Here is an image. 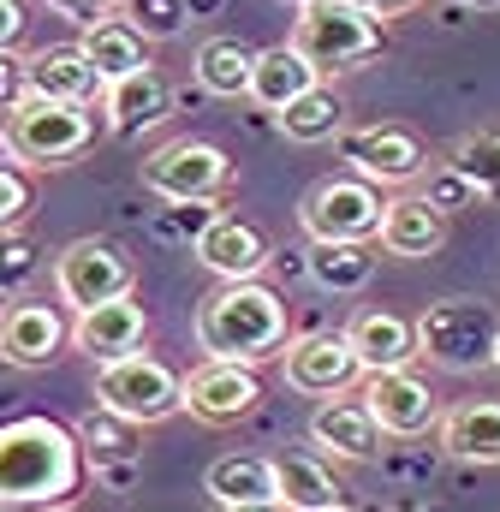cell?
I'll use <instances>...</instances> for the list:
<instances>
[{"instance_id":"cell-38","label":"cell","mask_w":500,"mask_h":512,"mask_svg":"<svg viewBox=\"0 0 500 512\" xmlns=\"http://www.w3.org/2000/svg\"><path fill=\"white\" fill-rule=\"evenodd\" d=\"M48 6H54V12H72V18H84V24L108 12V0H48Z\"/></svg>"},{"instance_id":"cell-45","label":"cell","mask_w":500,"mask_h":512,"mask_svg":"<svg viewBox=\"0 0 500 512\" xmlns=\"http://www.w3.org/2000/svg\"><path fill=\"white\" fill-rule=\"evenodd\" d=\"M495 370H500V346H495Z\"/></svg>"},{"instance_id":"cell-20","label":"cell","mask_w":500,"mask_h":512,"mask_svg":"<svg viewBox=\"0 0 500 512\" xmlns=\"http://www.w3.org/2000/svg\"><path fill=\"white\" fill-rule=\"evenodd\" d=\"M447 245V215L417 191V197H393L387 215H381V251L405 256V262H423Z\"/></svg>"},{"instance_id":"cell-14","label":"cell","mask_w":500,"mask_h":512,"mask_svg":"<svg viewBox=\"0 0 500 512\" xmlns=\"http://www.w3.org/2000/svg\"><path fill=\"white\" fill-rule=\"evenodd\" d=\"M358 376H364V364H358V352H352L346 334H304V340L286 346V382L298 387V393L334 399V393H346Z\"/></svg>"},{"instance_id":"cell-24","label":"cell","mask_w":500,"mask_h":512,"mask_svg":"<svg viewBox=\"0 0 500 512\" xmlns=\"http://www.w3.org/2000/svg\"><path fill=\"white\" fill-rule=\"evenodd\" d=\"M441 447L465 465H500V405L495 399H465L441 423Z\"/></svg>"},{"instance_id":"cell-43","label":"cell","mask_w":500,"mask_h":512,"mask_svg":"<svg viewBox=\"0 0 500 512\" xmlns=\"http://www.w3.org/2000/svg\"><path fill=\"white\" fill-rule=\"evenodd\" d=\"M36 512H72V507H36Z\"/></svg>"},{"instance_id":"cell-22","label":"cell","mask_w":500,"mask_h":512,"mask_svg":"<svg viewBox=\"0 0 500 512\" xmlns=\"http://www.w3.org/2000/svg\"><path fill=\"white\" fill-rule=\"evenodd\" d=\"M322 84V72L292 48V42H274V48H262L256 54V72H250V102L256 108H268V114H280V108H292L304 90H316Z\"/></svg>"},{"instance_id":"cell-16","label":"cell","mask_w":500,"mask_h":512,"mask_svg":"<svg viewBox=\"0 0 500 512\" xmlns=\"http://www.w3.org/2000/svg\"><path fill=\"white\" fill-rule=\"evenodd\" d=\"M24 84H30V96H48V102H84V108L108 90L102 72L90 66V54H84L78 42L36 48V54L24 60Z\"/></svg>"},{"instance_id":"cell-21","label":"cell","mask_w":500,"mask_h":512,"mask_svg":"<svg viewBox=\"0 0 500 512\" xmlns=\"http://www.w3.org/2000/svg\"><path fill=\"white\" fill-rule=\"evenodd\" d=\"M102 108H108L114 137H137V131H149V126H161V120H167L173 90H167V78H161L155 66H143V72L114 78V84L102 90Z\"/></svg>"},{"instance_id":"cell-13","label":"cell","mask_w":500,"mask_h":512,"mask_svg":"<svg viewBox=\"0 0 500 512\" xmlns=\"http://www.w3.org/2000/svg\"><path fill=\"white\" fill-rule=\"evenodd\" d=\"M256 405H262V382H256L250 364H221V358H209V364H197V370L185 376V411L203 417V423H239Z\"/></svg>"},{"instance_id":"cell-37","label":"cell","mask_w":500,"mask_h":512,"mask_svg":"<svg viewBox=\"0 0 500 512\" xmlns=\"http://www.w3.org/2000/svg\"><path fill=\"white\" fill-rule=\"evenodd\" d=\"M24 36V6L18 0H0V48H12Z\"/></svg>"},{"instance_id":"cell-18","label":"cell","mask_w":500,"mask_h":512,"mask_svg":"<svg viewBox=\"0 0 500 512\" xmlns=\"http://www.w3.org/2000/svg\"><path fill=\"white\" fill-rule=\"evenodd\" d=\"M310 441L322 447V453H334V459H358V465H370L381 459V423L370 417V405L364 399H328L316 417H310Z\"/></svg>"},{"instance_id":"cell-7","label":"cell","mask_w":500,"mask_h":512,"mask_svg":"<svg viewBox=\"0 0 500 512\" xmlns=\"http://www.w3.org/2000/svg\"><path fill=\"white\" fill-rule=\"evenodd\" d=\"M96 399L131 423H167L173 411H185V382L161 358L131 352V358H114L96 370Z\"/></svg>"},{"instance_id":"cell-9","label":"cell","mask_w":500,"mask_h":512,"mask_svg":"<svg viewBox=\"0 0 500 512\" xmlns=\"http://www.w3.org/2000/svg\"><path fill=\"white\" fill-rule=\"evenodd\" d=\"M54 292L72 310H96L108 298H125L131 292V256L114 239H72L54 256Z\"/></svg>"},{"instance_id":"cell-29","label":"cell","mask_w":500,"mask_h":512,"mask_svg":"<svg viewBox=\"0 0 500 512\" xmlns=\"http://www.w3.org/2000/svg\"><path fill=\"white\" fill-rule=\"evenodd\" d=\"M304 268L328 292H358V286H370V274H375V251L370 245H352V239H334V245H310Z\"/></svg>"},{"instance_id":"cell-36","label":"cell","mask_w":500,"mask_h":512,"mask_svg":"<svg viewBox=\"0 0 500 512\" xmlns=\"http://www.w3.org/2000/svg\"><path fill=\"white\" fill-rule=\"evenodd\" d=\"M24 96H30V84H24V60H18L12 48H0V108L12 114Z\"/></svg>"},{"instance_id":"cell-17","label":"cell","mask_w":500,"mask_h":512,"mask_svg":"<svg viewBox=\"0 0 500 512\" xmlns=\"http://www.w3.org/2000/svg\"><path fill=\"white\" fill-rule=\"evenodd\" d=\"M197 262L221 280H256L268 268V239L239 221V215H215L203 233H197Z\"/></svg>"},{"instance_id":"cell-3","label":"cell","mask_w":500,"mask_h":512,"mask_svg":"<svg viewBox=\"0 0 500 512\" xmlns=\"http://www.w3.org/2000/svg\"><path fill=\"white\" fill-rule=\"evenodd\" d=\"M286 42L316 72H352L370 54H381V18L364 12L358 0H310V6H298Z\"/></svg>"},{"instance_id":"cell-25","label":"cell","mask_w":500,"mask_h":512,"mask_svg":"<svg viewBox=\"0 0 500 512\" xmlns=\"http://www.w3.org/2000/svg\"><path fill=\"white\" fill-rule=\"evenodd\" d=\"M78 48L90 54V66L102 72V84H114V78H131V72H143L149 66V42L125 24L120 12H102V18H90L84 24V36H78Z\"/></svg>"},{"instance_id":"cell-8","label":"cell","mask_w":500,"mask_h":512,"mask_svg":"<svg viewBox=\"0 0 500 512\" xmlns=\"http://www.w3.org/2000/svg\"><path fill=\"white\" fill-rule=\"evenodd\" d=\"M227 179H233L227 149L197 143V137H173L155 155H143V185L167 203H215Z\"/></svg>"},{"instance_id":"cell-47","label":"cell","mask_w":500,"mask_h":512,"mask_svg":"<svg viewBox=\"0 0 500 512\" xmlns=\"http://www.w3.org/2000/svg\"><path fill=\"white\" fill-rule=\"evenodd\" d=\"M0 512H12V507H0Z\"/></svg>"},{"instance_id":"cell-15","label":"cell","mask_w":500,"mask_h":512,"mask_svg":"<svg viewBox=\"0 0 500 512\" xmlns=\"http://www.w3.org/2000/svg\"><path fill=\"white\" fill-rule=\"evenodd\" d=\"M143 334H149V316H143V304H137L131 292L96 304V310H78V322H72V346H78L90 364L131 358V352L143 346Z\"/></svg>"},{"instance_id":"cell-12","label":"cell","mask_w":500,"mask_h":512,"mask_svg":"<svg viewBox=\"0 0 500 512\" xmlns=\"http://www.w3.org/2000/svg\"><path fill=\"white\" fill-rule=\"evenodd\" d=\"M66 340H72V322H66L54 304L12 298V304L0 310V358L18 364V370H42V364H54Z\"/></svg>"},{"instance_id":"cell-11","label":"cell","mask_w":500,"mask_h":512,"mask_svg":"<svg viewBox=\"0 0 500 512\" xmlns=\"http://www.w3.org/2000/svg\"><path fill=\"white\" fill-rule=\"evenodd\" d=\"M346 161H352V173L358 179H370V185H411V179H423L429 173V149L411 137L405 126H364V131H346Z\"/></svg>"},{"instance_id":"cell-26","label":"cell","mask_w":500,"mask_h":512,"mask_svg":"<svg viewBox=\"0 0 500 512\" xmlns=\"http://www.w3.org/2000/svg\"><path fill=\"white\" fill-rule=\"evenodd\" d=\"M203 489L221 501V507H256V501H280L274 489V459H256V453H227L209 465Z\"/></svg>"},{"instance_id":"cell-30","label":"cell","mask_w":500,"mask_h":512,"mask_svg":"<svg viewBox=\"0 0 500 512\" xmlns=\"http://www.w3.org/2000/svg\"><path fill=\"white\" fill-rule=\"evenodd\" d=\"M274 120H280V131H286L292 143H328V137H340V126H346V102L316 84V90H304L292 108H280Z\"/></svg>"},{"instance_id":"cell-27","label":"cell","mask_w":500,"mask_h":512,"mask_svg":"<svg viewBox=\"0 0 500 512\" xmlns=\"http://www.w3.org/2000/svg\"><path fill=\"white\" fill-rule=\"evenodd\" d=\"M256 54H262V48H245L239 36H209V42L197 48V84H203L209 96H250Z\"/></svg>"},{"instance_id":"cell-4","label":"cell","mask_w":500,"mask_h":512,"mask_svg":"<svg viewBox=\"0 0 500 512\" xmlns=\"http://www.w3.org/2000/svg\"><path fill=\"white\" fill-rule=\"evenodd\" d=\"M500 346V316L483 298H441L417 316V358L441 370H483L495 364Z\"/></svg>"},{"instance_id":"cell-6","label":"cell","mask_w":500,"mask_h":512,"mask_svg":"<svg viewBox=\"0 0 500 512\" xmlns=\"http://www.w3.org/2000/svg\"><path fill=\"white\" fill-rule=\"evenodd\" d=\"M381 215H387L381 185L358 179V173H334V179L310 185V197L298 203V227L310 233V245H334V239L370 245V239H381Z\"/></svg>"},{"instance_id":"cell-5","label":"cell","mask_w":500,"mask_h":512,"mask_svg":"<svg viewBox=\"0 0 500 512\" xmlns=\"http://www.w3.org/2000/svg\"><path fill=\"white\" fill-rule=\"evenodd\" d=\"M96 137V114L84 102H48V96H24L6 114V143L24 167H66L72 155H84Z\"/></svg>"},{"instance_id":"cell-39","label":"cell","mask_w":500,"mask_h":512,"mask_svg":"<svg viewBox=\"0 0 500 512\" xmlns=\"http://www.w3.org/2000/svg\"><path fill=\"white\" fill-rule=\"evenodd\" d=\"M358 6H364V12H375V18H387V12H405L411 0H358Z\"/></svg>"},{"instance_id":"cell-35","label":"cell","mask_w":500,"mask_h":512,"mask_svg":"<svg viewBox=\"0 0 500 512\" xmlns=\"http://www.w3.org/2000/svg\"><path fill=\"white\" fill-rule=\"evenodd\" d=\"M24 215H30V179L18 167H0V233H18Z\"/></svg>"},{"instance_id":"cell-2","label":"cell","mask_w":500,"mask_h":512,"mask_svg":"<svg viewBox=\"0 0 500 512\" xmlns=\"http://www.w3.org/2000/svg\"><path fill=\"white\" fill-rule=\"evenodd\" d=\"M292 316L286 298L268 292L262 280H227L203 310H197V346L221 364H268L274 352H286Z\"/></svg>"},{"instance_id":"cell-42","label":"cell","mask_w":500,"mask_h":512,"mask_svg":"<svg viewBox=\"0 0 500 512\" xmlns=\"http://www.w3.org/2000/svg\"><path fill=\"white\" fill-rule=\"evenodd\" d=\"M215 6H221V0H191V12H215Z\"/></svg>"},{"instance_id":"cell-40","label":"cell","mask_w":500,"mask_h":512,"mask_svg":"<svg viewBox=\"0 0 500 512\" xmlns=\"http://www.w3.org/2000/svg\"><path fill=\"white\" fill-rule=\"evenodd\" d=\"M221 512H286L280 501H256V507H221Z\"/></svg>"},{"instance_id":"cell-41","label":"cell","mask_w":500,"mask_h":512,"mask_svg":"<svg viewBox=\"0 0 500 512\" xmlns=\"http://www.w3.org/2000/svg\"><path fill=\"white\" fill-rule=\"evenodd\" d=\"M18 155H12V143H6V131H0V167H12Z\"/></svg>"},{"instance_id":"cell-10","label":"cell","mask_w":500,"mask_h":512,"mask_svg":"<svg viewBox=\"0 0 500 512\" xmlns=\"http://www.w3.org/2000/svg\"><path fill=\"white\" fill-rule=\"evenodd\" d=\"M370 417L381 423V435H399V441H417L441 423V399L429 393V382H417L411 370H375L364 376V393Z\"/></svg>"},{"instance_id":"cell-19","label":"cell","mask_w":500,"mask_h":512,"mask_svg":"<svg viewBox=\"0 0 500 512\" xmlns=\"http://www.w3.org/2000/svg\"><path fill=\"white\" fill-rule=\"evenodd\" d=\"M346 340H352L364 376H375V370H411V358H417V322H405L393 310H358L346 322Z\"/></svg>"},{"instance_id":"cell-44","label":"cell","mask_w":500,"mask_h":512,"mask_svg":"<svg viewBox=\"0 0 500 512\" xmlns=\"http://www.w3.org/2000/svg\"><path fill=\"white\" fill-rule=\"evenodd\" d=\"M471 6H500V0H471Z\"/></svg>"},{"instance_id":"cell-33","label":"cell","mask_w":500,"mask_h":512,"mask_svg":"<svg viewBox=\"0 0 500 512\" xmlns=\"http://www.w3.org/2000/svg\"><path fill=\"white\" fill-rule=\"evenodd\" d=\"M42 256L24 233H0V298H24V286L36 280Z\"/></svg>"},{"instance_id":"cell-1","label":"cell","mask_w":500,"mask_h":512,"mask_svg":"<svg viewBox=\"0 0 500 512\" xmlns=\"http://www.w3.org/2000/svg\"><path fill=\"white\" fill-rule=\"evenodd\" d=\"M84 483V447L78 429L54 417H12L0 423V507L36 512L66 507Z\"/></svg>"},{"instance_id":"cell-34","label":"cell","mask_w":500,"mask_h":512,"mask_svg":"<svg viewBox=\"0 0 500 512\" xmlns=\"http://www.w3.org/2000/svg\"><path fill=\"white\" fill-rule=\"evenodd\" d=\"M423 197H429L441 215H447V209H477V203H483V191H477V185H471L453 161H447L441 173H429V191H423Z\"/></svg>"},{"instance_id":"cell-23","label":"cell","mask_w":500,"mask_h":512,"mask_svg":"<svg viewBox=\"0 0 500 512\" xmlns=\"http://www.w3.org/2000/svg\"><path fill=\"white\" fill-rule=\"evenodd\" d=\"M274 489H280L286 512H346L340 477L322 459H310V453H280L274 459Z\"/></svg>"},{"instance_id":"cell-28","label":"cell","mask_w":500,"mask_h":512,"mask_svg":"<svg viewBox=\"0 0 500 512\" xmlns=\"http://www.w3.org/2000/svg\"><path fill=\"white\" fill-rule=\"evenodd\" d=\"M137 429L143 423H131L120 411H90V417H78V447H84V459L96 465V471H108V465H137Z\"/></svg>"},{"instance_id":"cell-46","label":"cell","mask_w":500,"mask_h":512,"mask_svg":"<svg viewBox=\"0 0 500 512\" xmlns=\"http://www.w3.org/2000/svg\"><path fill=\"white\" fill-rule=\"evenodd\" d=\"M292 6H310V0H292Z\"/></svg>"},{"instance_id":"cell-32","label":"cell","mask_w":500,"mask_h":512,"mask_svg":"<svg viewBox=\"0 0 500 512\" xmlns=\"http://www.w3.org/2000/svg\"><path fill=\"white\" fill-rule=\"evenodd\" d=\"M120 18L143 36V42H167V36L185 30L191 0H120Z\"/></svg>"},{"instance_id":"cell-31","label":"cell","mask_w":500,"mask_h":512,"mask_svg":"<svg viewBox=\"0 0 500 512\" xmlns=\"http://www.w3.org/2000/svg\"><path fill=\"white\" fill-rule=\"evenodd\" d=\"M453 167L483 191V203H500V131L459 137V143H453Z\"/></svg>"}]
</instances>
